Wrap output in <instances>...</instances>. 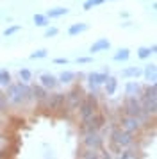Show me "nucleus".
<instances>
[{
    "instance_id": "obj_1",
    "label": "nucleus",
    "mask_w": 157,
    "mask_h": 159,
    "mask_svg": "<svg viewBox=\"0 0 157 159\" xmlns=\"http://www.w3.org/2000/svg\"><path fill=\"white\" fill-rule=\"evenodd\" d=\"M7 100L14 104V106H20L23 102H27L29 98H32V91L25 82H18V84H11L9 91L6 93Z\"/></svg>"
},
{
    "instance_id": "obj_2",
    "label": "nucleus",
    "mask_w": 157,
    "mask_h": 159,
    "mask_svg": "<svg viewBox=\"0 0 157 159\" xmlns=\"http://www.w3.org/2000/svg\"><path fill=\"white\" fill-rule=\"evenodd\" d=\"M78 113H80V120L84 122L87 118H91L95 113H98V104H96V97L95 95H87L84 97V100L78 106Z\"/></svg>"
},
{
    "instance_id": "obj_3",
    "label": "nucleus",
    "mask_w": 157,
    "mask_h": 159,
    "mask_svg": "<svg viewBox=\"0 0 157 159\" xmlns=\"http://www.w3.org/2000/svg\"><path fill=\"white\" fill-rule=\"evenodd\" d=\"M82 100H84V91L80 88H75V89H71L70 93L64 95V107H68L70 111H73V109H77L80 106Z\"/></svg>"
},
{
    "instance_id": "obj_4",
    "label": "nucleus",
    "mask_w": 157,
    "mask_h": 159,
    "mask_svg": "<svg viewBox=\"0 0 157 159\" xmlns=\"http://www.w3.org/2000/svg\"><path fill=\"white\" fill-rule=\"evenodd\" d=\"M104 143L102 136L98 134V130H86L84 134V147L87 150H98Z\"/></svg>"
},
{
    "instance_id": "obj_5",
    "label": "nucleus",
    "mask_w": 157,
    "mask_h": 159,
    "mask_svg": "<svg viewBox=\"0 0 157 159\" xmlns=\"http://www.w3.org/2000/svg\"><path fill=\"white\" fill-rule=\"evenodd\" d=\"M132 141H134V138H132V134L130 132H127V130L123 129H116L113 130V143L116 145V147H128V145H132Z\"/></svg>"
},
{
    "instance_id": "obj_6",
    "label": "nucleus",
    "mask_w": 157,
    "mask_h": 159,
    "mask_svg": "<svg viewBox=\"0 0 157 159\" xmlns=\"http://www.w3.org/2000/svg\"><path fill=\"white\" fill-rule=\"evenodd\" d=\"M141 113H143L141 102L137 100L136 97H127V100H125V116L137 118Z\"/></svg>"
},
{
    "instance_id": "obj_7",
    "label": "nucleus",
    "mask_w": 157,
    "mask_h": 159,
    "mask_svg": "<svg viewBox=\"0 0 157 159\" xmlns=\"http://www.w3.org/2000/svg\"><path fill=\"white\" fill-rule=\"evenodd\" d=\"M45 102H47L48 109H54V111L64 109V93H54V95H48Z\"/></svg>"
},
{
    "instance_id": "obj_8",
    "label": "nucleus",
    "mask_w": 157,
    "mask_h": 159,
    "mask_svg": "<svg viewBox=\"0 0 157 159\" xmlns=\"http://www.w3.org/2000/svg\"><path fill=\"white\" fill-rule=\"evenodd\" d=\"M107 77H109V73H104V72H91V73H87V82H89L91 89H95V91H96V88H98L100 84H104V82L107 80Z\"/></svg>"
},
{
    "instance_id": "obj_9",
    "label": "nucleus",
    "mask_w": 157,
    "mask_h": 159,
    "mask_svg": "<svg viewBox=\"0 0 157 159\" xmlns=\"http://www.w3.org/2000/svg\"><path fill=\"white\" fill-rule=\"evenodd\" d=\"M82 123H84V129L86 130H98L100 127L104 125V116L100 115V113H95L91 118L84 120Z\"/></svg>"
},
{
    "instance_id": "obj_10",
    "label": "nucleus",
    "mask_w": 157,
    "mask_h": 159,
    "mask_svg": "<svg viewBox=\"0 0 157 159\" xmlns=\"http://www.w3.org/2000/svg\"><path fill=\"white\" fill-rule=\"evenodd\" d=\"M139 125H141V123L137 122L136 118H132V116H123V118H121V129L130 132V134H134L136 130L139 129Z\"/></svg>"
},
{
    "instance_id": "obj_11",
    "label": "nucleus",
    "mask_w": 157,
    "mask_h": 159,
    "mask_svg": "<svg viewBox=\"0 0 157 159\" xmlns=\"http://www.w3.org/2000/svg\"><path fill=\"white\" fill-rule=\"evenodd\" d=\"M141 107L145 113H148V115L154 116L157 113V98H146V97H143Z\"/></svg>"
},
{
    "instance_id": "obj_12",
    "label": "nucleus",
    "mask_w": 157,
    "mask_h": 159,
    "mask_svg": "<svg viewBox=\"0 0 157 159\" xmlns=\"http://www.w3.org/2000/svg\"><path fill=\"white\" fill-rule=\"evenodd\" d=\"M111 48V41L107 39V38H100V39H96L95 43L91 45V48H89V52H104V50H109Z\"/></svg>"
},
{
    "instance_id": "obj_13",
    "label": "nucleus",
    "mask_w": 157,
    "mask_h": 159,
    "mask_svg": "<svg viewBox=\"0 0 157 159\" xmlns=\"http://www.w3.org/2000/svg\"><path fill=\"white\" fill-rule=\"evenodd\" d=\"M41 86L45 88V89H54V88L59 84V80H57V77H54L52 73H43L41 75Z\"/></svg>"
},
{
    "instance_id": "obj_14",
    "label": "nucleus",
    "mask_w": 157,
    "mask_h": 159,
    "mask_svg": "<svg viewBox=\"0 0 157 159\" xmlns=\"http://www.w3.org/2000/svg\"><path fill=\"white\" fill-rule=\"evenodd\" d=\"M143 73H145V79L148 80L150 84H155L157 82V66L154 65V63H150V65L145 66Z\"/></svg>"
},
{
    "instance_id": "obj_15",
    "label": "nucleus",
    "mask_w": 157,
    "mask_h": 159,
    "mask_svg": "<svg viewBox=\"0 0 157 159\" xmlns=\"http://www.w3.org/2000/svg\"><path fill=\"white\" fill-rule=\"evenodd\" d=\"M141 73H143L141 68H137V66H130V68L121 70V77H125V79H137Z\"/></svg>"
},
{
    "instance_id": "obj_16",
    "label": "nucleus",
    "mask_w": 157,
    "mask_h": 159,
    "mask_svg": "<svg viewBox=\"0 0 157 159\" xmlns=\"http://www.w3.org/2000/svg\"><path fill=\"white\" fill-rule=\"evenodd\" d=\"M30 91H32V97L36 98V102H45V100H47V97H48L47 89H45L43 86H34V88H30Z\"/></svg>"
},
{
    "instance_id": "obj_17",
    "label": "nucleus",
    "mask_w": 157,
    "mask_h": 159,
    "mask_svg": "<svg viewBox=\"0 0 157 159\" xmlns=\"http://www.w3.org/2000/svg\"><path fill=\"white\" fill-rule=\"evenodd\" d=\"M125 93H127V97H136V95L141 93V86L137 82H134V80H130L125 86Z\"/></svg>"
},
{
    "instance_id": "obj_18",
    "label": "nucleus",
    "mask_w": 157,
    "mask_h": 159,
    "mask_svg": "<svg viewBox=\"0 0 157 159\" xmlns=\"http://www.w3.org/2000/svg\"><path fill=\"white\" fill-rule=\"evenodd\" d=\"M104 86H105V95H114L116 88H118V79L116 77H107Z\"/></svg>"
},
{
    "instance_id": "obj_19",
    "label": "nucleus",
    "mask_w": 157,
    "mask_h": 159,
    "mask_svg": "<svg viewBox=\"0 0 157 159\" xmlns=\"http://www.w3.org/2000/svg\"><path fill=\"white\" fill-rule=\"evenodd\" d=\"M84 30H87V23H73L70 29H68V34L70 36H78Z\"/></svg>"
},
{
    "instance_id": "obj_20",
    "label": "nucleus",
    "mask_w": 157,
    "mask_h": 159,
    "mask_svg": "<svg viewBox=\"0 0 157 159\" xmlns=\"http://www.w3.org/2000/svg\"><path fill=\"white\" fill-rule=\"evenodd\" d=\"M68 15V9L66 7H54V9H48V13H47V18H59V16H64Z\"/></svg>"
},
{
    "instance_id": "obj_21",
    "label": "nucleus",
    "mask_w": 157,
    "mask_h": 159,
    "mask_svg": "<svg viewBox=\"0 0 157 159\" xmlns=\"http://www.w3.org/2000/svg\"><path fill=\"white\" fill-rule=\"evenodd\" d=\"M75 77H77V75H75L73 72H68V70H66V72H63L59 77H57V80H59V82H63V84H70Z\"/></svg>"
},
{
    "instance_id": "obj_22",
    "label": "nucleus",
    "mask_w": 157,
    "mask_h": 159,
    "mask_svg": "<svg viewBox=\"0 0 157 159\" xmlns=\"http://www.w3.org/2000/svg\"><path fill=\"white\" fill-rule=\"evenodd\" d=\"M128 57H130V50L128 48H120L114 54V61H127Z\"/></svg>"
},
{
    "instance_id": "obj_23",
    "label": "nucleus",
    "mask_w": 157,
    "mask_h": 159,
    "mask_svg": "<svg viewBox=\"0 0 157 159\" xmlns=\"http://www.w3.org/2000/svg\"><path fill=\"white\" fill-rule=\"evenodd\" d=\"M143 97H146V98H157V82L155 84H150V86L145 89Z\"/></svg>"
},
{
    "instance_id": "obj_24",
    "label": "nucleus",
    "mask_w": 157,
    "mask_h": 159,
    "mask_svg": "<svg viewBox=\"0 0 157 159\" xmlns=\"http://www.w3.org/2000/svg\"><path fill=\"white\" fill-rule=\"evenodd\" d=\"M11 84V73L7 70H0V86H9Z\"/></svg>"
},
{
    "instance_id": "obj_25",
    "label": "nucleus",
    "mask_w": 157,
    "mask_h": 159,
    "mask_svg": "<svg viewBox=\"0 0 157 159\" xmlns=\"http://www.w3.org/2000/svg\"><path fill=\"white\" fill-rule=\"evenodd\" d=\"M34 23L38 27H47L48 25V18L45 15H34Z\"/></svg>"
},
{
    "instance_id": "obj_26",
    "label": "nucleus",
    "mask_w": 157,
    "mask_h": 159,
    "mask_svg": "<svg viewBox=\"0 0 157 159\" xmlns=\"http://www.w3.org/2000/svg\"><path fill=\"white\" fill-rule=\"evenodd\" d=\"M20 79H21V82H25V84H27L29 80L32 79V73H30V70H27V68H21V70H20Z\"/></svg>"
},
{
    "instance_id": "obj_27",
    "label": "nucleus",
    "mask_w": 157,
    "mask_h": 159,
    "mask_svg": "<svg viewBox=\"0 0 157 159\" xmlns=\"http://www.w3.org/2000/svg\"><path fill=\"white\" fill-rule=\"evenodd\" d=\"M104 2H107V0H86L84 2V11H89L91 7L100 6V4H104Z\"/></svg>"
},
{
    "instance_id": "obj_28",
    "label": "nucleus",
    "mask_w": 157,
    "mask_h": 159,
    "mask_svg": "<svg viewBox=\"0 0 157 159\" xmlns=\"http://www.w3.org/2000/svg\"><path fill=\"white\" fill-rule=\"evenodd\" d=\"M47 56H48V50L47 48H39V50L30 54V59H43V57H47Z\"/></svg>"
},
{
    "instance_id": "obj_29",
    "label": "nucleus",
    "mask_w": 157,
    "mask_h": 159,
    "mask_svg": "<svg viewBox=\"0 0 157 159\" xmlns=\"http://www.w3.org/2000/svg\"><path fill=\"white\" fill-rule=\"evenodd\" d=\"M150 54H152V52H150V48H148V47H139V48H137V56H139L141 59L150 57Z\"/></svg>"
},
{
    "instance_id": "obj_30",
    "label": "nucleus",
    "mask_w": 157,
    "mask_h": 159,
    "mask_svg": "<svg viewBox=\"0 0 157 159\" xmlns=\"http://www.w3.org/2000/svg\"><path fill=\"white\" fill-rule=\"evenodd\" d=\"M20 29H21L20 25H11V27H7V29L4 30V36H6V38H7V36H13L14 32H18Z\"/></svg>"
},
{
    "instance_id": "obj_31",
    "label": "nucleus",
    "mask_w": 157,
    "mask_h": 159,
    "mask_svg": "<svg viewBox=\"0 0 157 159\" xmlns=\"http://www.w3.org/2000/svg\"><path fill=\"white\" fill-rule=\"evenodd\" d=\"M59 34V29L57 27H48V29L45 30V38H54Z\"/></svg>"
},
{
    "instance_id": "obj_32",
    "label": "nucleus",
    "mask_w": 157,
    "mask_h": 159,
    "mask_svg": "<svg viewBox=\"0 0 157 159\" xmlns=\"http://www.w3.org/2000/svg\"><path fill=\"white\" fill-rule=\"evenodd\" d=\"M82 159H98V154H96V150H87L82 156Z\"/></svg>"
},
{
    "instance_id": "obj_33",
    "label": "nucleus",
    "mask_w": 157,
    "mask_h": 159,
    "mask_svg": "<svg viewBox=\"0 0 157 159\" xmlns=\"http://www.w3.org/2000/svg\"><path fill=\"white\" fill-rule=\"evenodd\" d=\"M6 106H7V97H6V93L0 91V111H4Z\"/></svg>"
},
{
    "instance_id": "obj_34",
    "label": "nucleus",
    "mask_w": 157,
    "mask_h": 159,
    "mask_svg": "<svg viewBox=\"0 0 157 159\" xmlns=\"http://www.w3.org/2000/svg\"><path fill=\"white\" fill-rule=\"evenodd\" d=\"M91 61H93V57H78L77 59L78 65H87V63H91Z\"/></svg>"
},
{
    "instance_id": "obj_35",
    "label": "nucleus",
    "mask_w": 157,
    "mask_h": 159,
    "mask_svg": "<svg viewBox=\"0 0 157 159\" xmlns=\"http://www.w3.org/2000/svg\"><path fill=\"white\" fill-rule=\"evenodd\" d=\"M54 63H56V65H68V59L66 57H57V59H54Z\"/></svg>"
},
{
    "instance_id": "obj_36",
    "label": "nucleus",
    "mask_w": 157,
    "mask_h": 159,
    "mask_svg": "<svg viewBox=\"0 0 157 159\" xmlns=\"http://www.w3.org/2000/svg\"><path fill=\"white\" fill-rule=\"evenodd\" d=\"M4 145H6V139H4V138H2V134H0V148H2V147H4Z\"/></svg>"
},
{
    "instance_id": "obj_37",
    "label": "nucleus",
    "mask_w": 157,
    "mask_h": 159,
    "mask_svg": "<svg viewBox=\"0 0 157 159\" xmlns=\"http://www.w3.org/2000/svg\"><path fill=\"white\" fill-rule=\"evenodd\" d=\"M0 159H4V156H2V154H0Z\"/></svg>"
},
{
    "instance_id": "obj_38",
    "label": "nucleus",
    "mask_w": 157,
    "mask_h": 159,
    "mask_svg": "<svg viewBox=\"0 0 157 159\" xmlns=\"http://www.w3.org/2000/svg\"><path fill=\"white\" fill-rule=\"evenodd\" d=\"M0 123H2V122H0Z\"/></svg>"
}]
</instances>
